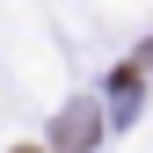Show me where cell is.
Segmentation results:
<instances>
[{
    "mask_svg": "<svg viewBox=\"0 0 153 153\" xmlns=\"http://www.w3.org/2000/svg\"><path fill=\"white\" fill-rule=\"evenodd\" d=\"M22 153H36V146H22Z\"/></svg>",
    "mask_w": 153,
    "mask_h": 153,
    "instance_id": "obj_1",
    "label": "cell"
}]
</instances>
